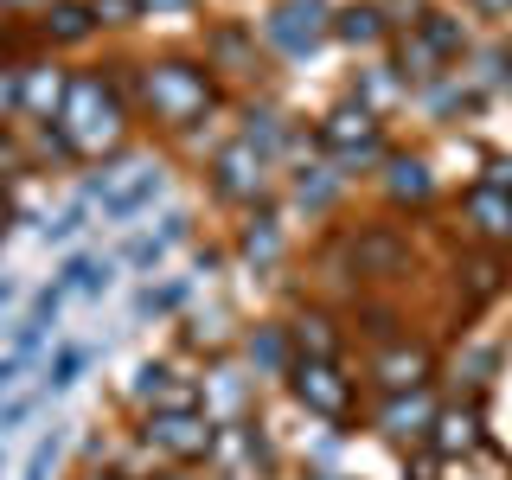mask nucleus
Segmentation results:
<instances>
[{
	"label": "nucleus",
	"instance_id": "obj_24",
	"mask_svg": "<svg viewBox=\"0 0 512 480\" xmlns=\"http://www.w3.org/2000/svg\"><path fill=\"white\" fill-rule=\"evenodd\" d=\"M237 135H244L250 148H263L269 160H276V148H282V116H276V109H250V116H244V128H237Z\"/></svg>",
	"mask_w": 512,
	"mask_h": 480
},
{
	"label": "nucleus",
	"instance_id": "obj_31",
	"mask_svg": "<svg viewBox=\"0 0 512 480\" xmlns=\"http://www.w3.org/2000/svg\"><path fill=\"white\" fill-rule=\"evenodd\" d=\"M52 461H58V436H45V442L26 455V474H20V480H45V474H52Z\"/></svg>",
	"mask_w": 512,
	"mask_h": 480
},
{
	"label": "nucleus",
	"instance_id": "obj_39",
	"mask_svg": "<svg viewBox=\"0 0 512 480\" xmlns=\"http://www.w3.org/2000/svg\"><path fill=\"white\" fill-rule=\"evenodd\" d=\"M167 480H186V474H167Z\"/></svg>",
	"mask_w": 512,
	"mask_h": 480
},
{
	"label": "nucleus",
	"instance_id": "obj_10",
	"mask_svg": "<svg viewBox=\"0 0 512 480\" xmlns=\"http://www.w3.org/2000/svg\"><path fill=\"white\" fill-rule=\"evenodd\" d=\"M64 90H71V71L58 58H26L20 64V122H58Z\"/></svg>",
	"mask_w": 512,
	"mask_h": 480
},
{
	"label": "nucleus",
	"instance_id": "obj_30",
	"mask_svg": "<svg viewBox=\"0 0 512 480\" xmlns=\"http://www.w3.org/2000/svg\"><path fill=\"white\" fill-rule=\"evenodd\" d=\"M186 301V282H167V288H148V295H141V314H173Z\"/></svg>",
	"mask_w": 512,
	"mask_h": 480
},
{
	"label": "nucleus",
	"instance_id": "obj_35",
	"mask_svg": "<svg viewBox=\"0 0 512 480\" xmlns=\"http://www.w3.org/2000/svg\"><path fill=\"white\" fill-rule=\"evenodd\" d=\"M13 378H20V359H0V397L13 391Z\"/></svg>",
	"mask_w": 512,
	"mask_h": 480
},
{
	"label": "nucleus",
	"instance_id": "obj_18",
	"mask_svg": "<svg viewBox=\"0 0 512 480\" xmlns=\"http://www.w3.org/2000/svg\"><path fill=\"white\" fill-rule=\"evenodd\" d=\"M186 231H192V218H186V212H173L167 224H160V231L135 237V244H128L122 256H128L135 269H160V263H167V250H173V244H186Z\"/></svg>",
	"mask_w": 512,
	"mask_h": 480
},
{
	"label": "nucleus",
	"instance_id": "obj_14",
	"mask_svg": "<svg viewBox=\"0 0 512 480\" xmlns=\"http://www.w3.org/2000/svg\"><path fill=\"white\" fill-rule=\"evenodd\" d=\"M436 397H429V391H404V397H391V404H384V416H378V423H384V436H397V442H423L429 436V429H436Z\"/></svg>",
	"mask_w": 512,
	"mask_h": 480
},
{
	"label": "nucleus",
	"instance_id": "obj_27",
	"mask_svg": "<svg viewBox=\"0 0 512 480\" xmlns=\"http://www.w3.org/2000/svg\"><path fill=\"white\" fill-rule=\"evenodd\" d=\"M397 84H404V71H384V64H378V71H365V90H352V96H359L372 116H384V103L397 96Z\"/></svg>",
	"mask_w": 512,
	"mask_h": 480
},
{
	"label": "nucleus",
	"instance_id": "obj_3",
	"mask_svg": "<svg viewBox=\"0 0 512 480\" xmlns=\"http://www.w3.org/2000/svg\"><path fill=\"white\" fill-rule=\"evenodd\" d=\"M141 442L154 455H167L173 468H205L218 455V416L205 404H173V410H148L141 416Z\"/></svg>",
	"mask_w": 512,
	"mask_h": 480
},
{
	"label": "nucleus",
	"instance_id": "obj_26",
	"mask_svg": "<svg viewBox=\"0 0 512 480\" xmlns=\"http://www.w3.org/2000/svg\"><path fill=\"white\" fill-rule=\"evenodd\" d=\"M90 13H96V26H103V32H128V26L148 20L141 0H90Z\"/></svg>",
	"mask_w": 512,
	"mask_h": 480
},
{
	"label": "nucleus",
	"instance_id": "obj_4",
	"mask_svg": "<svg viewBox=\"0 0 512 480\" xmlns=\"http://www.w3.org/2000/svg\"><path fill=\"white\" fill-rule=\"evenodd\" d=\"M314 141L333 167L359 173V167H372V160H384V116H372L359 96H346L340 109H327V122L314 128Z\"/></svg>",
	"mask_w": 512,
	"mask_h": 480
},
{
	"label": "nucleus",
	"instance_id": "obj_25",
	"mask_svg": "<svg viewBox=\"0 0 512 480\" xmlns=\"http://www.w3.org/2000/svg\"><path fill=\"white\" fill-rule=\"evenodd\" d=\"M13 173H32V154H26L20 122H0V186H7Z\"/></svg>",
	"mask_w": 512,
	"mask_h": 480
},
{
	"label": "nucleus",
	"instance_id": "obj_2",
	"mask_svg": "<svg viewBox=\"0 0 512 480\" xmlns=\"http://www.w3.org/2000/svg\"><path fill=\"white\" fill-rule=\"evenodd\" d=\"M58 128L77 160H116L128 148V135H135V96H122L109 64H84V71H71Z\"/></svg>",
	"mask_w": 512,
	"mask_h": 480
},
{
	"label": "nucleus",
	"instance_id": "obj_29",
	"mask_svg": "<svg viewBox=\"0 0 512 480\" xmlns=\"http://www.w3.org/2000/svg\"><path fill=\"white\" fill-rule=\"evenodd\" d=\"M84 218H90V205H71V212H58L52 224H45V244H71V237L84 231Z\"/></svg>",
	"mask_w": 512,
	"mask_h": 480
},
{
	"label": "nucleus",
	"instance_id": "obj_40",
	"mask_svg": "<svg viewBox=\"0 0 512 480\" xmlns=\"http://www.w3.org/2000/svg\"><path fill=\"white\" fill-rule=\"evenodd\" d=\"M506 64H512V52H506Z\"/></svg>",
	"mask_w": 512,
	"mask_h": 480
},
{
	"label": "nucleus",
	"instance_id": "obj_23",
	"mask_svg": "<svg viewBox=\"0 0 512 480\" xmlns=\"http://www.w3.org/2000/svg\"><path fill=\"white\" fill-rule=\"evenodd\" d=\"M333 192H340V173H333V167H301V180H295V199L308 205V212H320V205H333Z\"/></svg>",
	"mask_w": 512,
	"mask_h": 480
},
{
	"label": "nucleus",
	"instance_id": "obj_19",
	"mask_svg": "<svg viewBox=\"0 0 512 480\" xmlns=\"http://www.w3.org/2000/svg\"><path fill=\"white\" fill-rule=\"evenodd\" d=\"M410 32H416V39H423L442 64H455L461 52H468V32L448 20V13H423V20H410Z\"/></svg>",
	"mask_w": 512,
	"mask_h": 480
},
{
	"label": "nucleus",
	"instance_id": "obj_37",
	"mask_svg": "<svg viewBox=\"0 0 512 480\" xmlns=\"http://www.w3.org/2000/svg\"><path fill=\"white\" fill-rule=\"evenodd\" d=\"M77 480H128V474H116V468H84Z\"/></svg>",
	"mask_w": 512,
	"mask_h": 480
},
{
	"label": "nucleus",
	"instance_id": "obj_13",
	"mask_svg": "<svg viewBox=\"0 0 512 480\" xmlns=\"http://www.w3.org/2000/svg\"><path fill=\"white\" fill-rule=\"evenodd\" d=\"M391 20H384V7L378 0H352V7H340L333 13V39H346L352 52H378L384 39H391Z\"/></svg>",
	"mask_w": 512,
	"mask_h": 480
},
{
	"label": "nucleus",
	"instance_id": "obj_21",
	"mask_svg": "<svg viewBox=\"0 0 512 480\" xmlns=\"http://www.w3.org/2000/svg\"><path fill=\"white\" fill-rule=\"evenodd\" d=\"M237 256H250V263H276V256H282V224L276 218H250L244 224V237H237Z\"/></svg>",
	"mask_w": 512,
	"mask_h": 480
},
{
	"label": "nucleus",
	"instance_id": "obj_1",
	"mask_svg": "<svg viewBox=\"0 0 512 480\" xmlns=\"http://www.w3.org/2000/svg\"><path fill=\"white\" fill-rule=\"evenodd\" d=\"M128 90H135V116L154 122L160 135H192L205 116L218 109V71L205 58H186V52H160V58H141L128 64Z\"/></svg>",
	"mask_w": 512,
	"mask_h": 480
},
{
	"label": "nucleus",
	"instance_id": "obj_22",
	"mask_svg": "<svg viewBox=\"0 0 512 480\" xmlns=\"http://www.w3.org/2000/svg\"><path fill=\"white\" fill-rule=\"evenodd\" d=\"M58 288H64V295H103V288H109V263H96V256H71V263L58 269Z\"/></svg>",
	"mask_w": 512,
	"mask_h": 480
},
{
	"label": "nucleus",
	"instance_id": "obj_16",
	"mask_svg": "<svg viewBox=\"0 0 512 480\" xmlns=\"http://www.w3.org/2000/svg\"><path fill=\"white\" fill-rule=\"evenodd\" d=\"M90 192L103 199V218H135L148 199H160V167L141 173V180H128V186H109V173H103V186H90Z\"/></svg>",
	"mask_w": 512,
	"mask_h": 480
},
{
	"label": "nucleus",
	"instance_id": "obj_32",
	"mask_svg": "<svg viewBox=\"0 0 512 480\" xmlns=\"http://www.w3.org/2000/svg\"><path fill=\"white\" fill-rule=\"evenodd\" d=\"M77 365H84V352H71V346H64L58 359H52V391H64V384L77 378Z\"/></svg>",
	"mask_w": 512,
	"mask_h": 480
},
{
	"label": "nucleus",
	"instance_id": "obj_15",
	"mask_svg": "<svg viewBox=\"0 0 512 480\" xmlns=\"http://www.w3.org/2000/svg\"><path fill=\"white\" fill-rule=\"evenodd\" d=\"M468 224L487 237V244H512V192L474 186V192H468Z\"/></svg>",
	"mask_w": 512,
	"mask_h": 480
},
{
	"label": "nucleus",
	"instance_id": "obj_8",
	"mask_svg": "<svg viewBox=\"0 0 512 480\" xmlns=\"http://www.w3.org/2000/svg\"><path fill=\"white\" fill-rule=\"evenodd\" d=\"M372 378L384 397H404V391H429V378H436V352L423 340H384L378 359H372Z\"/></svg>",
	"mask_w": 512,
	"mask_h": 480
},
{
	"label": "nucleus",
	"instance_id": "obj_6",
	"mask_svg": "<svg viewBox=\"0 0 512 480\" xmlns=\"http://www.w3.org/2000/svg\"><path fill=\"white\" fill-rule=\"evenodd\" d=\"M263 39L276 45V52H288V58L320 52V45L333 39L327 0H276V7H269V20H263Z\"/></svg>",
	"mask_w": 512,
	"mask_h": 480
},
{
	"label": "nucleus",
	"instance_id": "obj_33",
	"mask_svg": "<svg viewBox=\"0 0 512 480\" xmlns=\"http://www.w3.org/2000/svg\"><path fill=\"white\" fill-rule=\"evenodd\" d=\"M141 7H148V20H167V13H192L199 0H141Z\"/></svg>",
	"mask_w": 512,
	"mask_h": 480
},
{
	"label": "nucleus",
	"instance_id": "obj_7",
	"mask_svg": "<svg viewBox=\"0 0 512 480\" xmlns=\"http://www.w3.org/2000/svg\"><path fill=\"white\" fill-rule=\"evenodd\" d=\"M288 391L308 416H327V423H346L352 416V384L340 372V359H295L288 365Z\"/></svg>",
	"mask_w": 512,
	"mask_h": 480
},
{
	"label": "nucleus",
	"instance_id": "obj_34",
	"mask_svg": "<svg viewBox=\"0 0 512 480\" xmlns=\"http://www.w3.org/2000/svg\"><path fill=\"white\" fill-rule=\"evenodd\" d=\"M7 231H13V192L0 186V244H7Z\"/></svg>",
	"mask_w": 512,
	"mask_h": 480
},
{
	"label": "nucleus",
	"instance_id": "obj_17",
	"mask_svg": "<svg viewBox=\"0 0 512 480\" xmlns=\"http://www.w3.org/2000/svg\"><path fill=\"white\" fill-rule=\"evenodd\" d=\"M288 340H295V359H340V333H333V320L308 308L295 314V327H288Z\"/></svg>",
	"mask_w": 512,
	"mask_h": 480
},
{
	"label": "nucleus",
	"instance_id": "obj_38",
	"mask_svg": "<svg viewBox=\"0 0 512 480\" xmlns=\"http://www.w3.org/2000/svg\"><path fill=\"white\" fill-rule=\"evenodd\" d=\"M7 301H13V282H7V276H0V308H7Z\"/></svg>",
	"mask_w": 512,
	"mask_h": 480
},
{
	"label": "nucleus",
	"instance_id": "obj_28",
	"mask_svg": "<svg viewBox=\"0 0 512 480\" xmlns=\"http://www.w3.org/2000/svg\"><path fill=\"white\" fill-rule=\"evenodd\" d=\"M218 391V410L212 416H244V384H237V372H218V378H205Z\"/></svg>",
	"mask_w": 512,
	"mask_h": 480
},
{
	"label": "nucleus",
	"instance_id": "obj_12",
	"mask_svg": "<svg viewBox=\"0 0 512 480\" xmlns=\"http://www.w3.org/2000/svg\"><path fill=\"white\" fill-rule=\"evenodd\" d=\"M384 192H391V205H429L436 199V167L423 154H384Z\"/></svg>",
	"mask_w": 512,
	"mask_h": 480
},
{
	"label": "nucleus",
	"instance_id": "obj_20",
	"mask_svg": "<svg viewBox=\"0 0 512 480\" xmlns=\"http://www.w3.org/2000/svg\"><path fill=\"white\" fill-rule=\"evenodd\" d=\"M244 352H250V365H263V372H288V365H295V340H288V327H256L244 340Z\"/></svg>",
	"mask_w": 512,
	"mask_h": 480
},
{
	"label": "nucleus",
	"instance_id": "obj_9",
	"mask_svg": "<svg viewBox=\"0 0 512 480\" xmlns=\"http://www.w3.org/2000/svg\"><path fill=\"white\" fill-rule=\"evenodd\" d=\"M96 13H90V0H45L39 13H32V39L45 45V52H77V45H90L96 39Z\"/></svg>",
	"mask_w": 512,
	"mask_h": 480
},
{
	"label": "nucleus",
	"instance_id": "obj_36",
	"mask_svg": "<svg viewBox=\"0 0 512 480\" xmlns=\"http://www.w3.org/2000/svg\"><path fill=\"white\" fill-rule=\"evenodd\" d=\"M45 0H0V13H39Z\"/></svg>",
	"mask_w": 512,
	"mask_h": 480
},
{
	"label": "nucleus",
	"instance_id": "obj_5",
	"mask_svg": "<svg viewBox=\"0 0 512 480\" xmlns=\"http://www.w3.org/2000/svg\"><path fill=\"white\" fill-rule=\"evenodd\" d=\"M269 186H276V160H269L263 148H250L244 135L224 141V148L212 154V192L224 205H263Z\"/></svg>",
	"mask_w": 512,
	"mask_h": 480
},
{
	"label": "nucleus",
	"instance_id": "obj_11",
	"mask_svg": "<svg viewBox=\"0 0 512 480\" xmlns=\"http://www.w3.org/2000/svg\"><path fill=\"white\" fill-rule=\"evenodd\" d=\"M205 64L224 77H263V58H256V32L237 20H218L205 32Z\"/></svg>",
	"mask_w": 512,
	"mask_h": 480
}]
</instances>
